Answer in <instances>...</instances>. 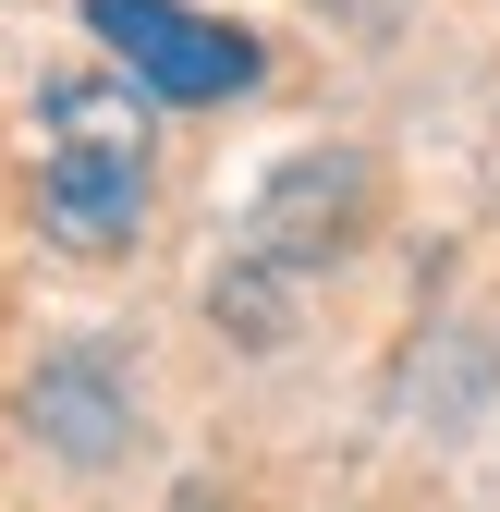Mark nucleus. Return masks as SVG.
<instances>
[{"instance_id": "obj_2", "label": "nucleus", "mask_w": 500, "mask_h": 512, "mask_svg": "<svg viewBox=\"0 0 500 512\" xmlns=\"http://www.w3.org/2000/svg\"><path fill=\"white\" fill-rule=\"evenodd\" d=\"M354 208H366V159H342V147L281 159V171L257 183V208H244V232H232V256H220V281H208L220 330H232V342H269L281 317L305 305V281L342 256Z\"/></svg>"}, {"instance_id": "obj_3", "label": "nucleus", "mask_w": 500, "mask_h": 512, "mask_svg": "<svg viewBox=\"0 0 500 512\" xmlns=\"http://www.w3.org/2000/svg\"><path fill=\"white\" fill-rule=\"evenodd\" d=\"M86 37H98L147 98H171V110H220V98H244V86L269 74V49L244 37V25L183 13V0H86Z\"/></svg>"}, {"instance_id": "obj_1", "label": "nucleus", "mask_w": 500, "mask_h": 512, "mask_svg": "<svg viewBox=\"0 0 500 512\" xmlns=\"http://www.w3.org/2000/svg\"><path fill=\"white\" fill-rule=\"evenodd\" d=\"M25 183H37V232L61 256H122L147 232V183H159L147 86L135 74H49L37 122H25Z\"/></svg>"}, {"instance_id": "obj_4", "label": "nucleus", "mask_w": 500, "mask_h": 512, "mask_svg": "<svg viewBox=\"0 0 500 512\" xmlns=\"http://www.w3.org/2000/svg\"><path fill=\"white\" fill-rule=\"evenodd\" d=\"M183 512H208V500H183Z\"/></svg>"}]
</instances>
